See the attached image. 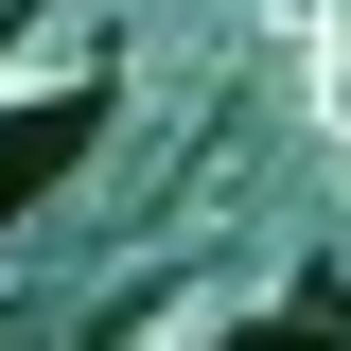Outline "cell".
<instances>
[{
    "label": "cell",
    "instance_id": "1",
    "mask_svg": "<svg viewBox=\"0 0 351 351\" xmlns=\"http://www.w3.org/2000/svg\"><path fill=\"white\" fill-rule=\"evenodd\" d=\"M88 141H106V88H53V106H18V123H0V228L36 211L53 176L88 158Z\"/></svg>",
    "mask_w": 351,
    "mask_h": 351
},
{
    "label": "cell",
    "instance_id": "2",
    "mask_svg": "<svg viewBox=\"0 0 351 351\" xmlns=\"http://www.w3.org/2000/svg\"><path fill=\"white\" fill-rule=\"evenodd\" d=\"M228 351H351V281H316L299 316H263V334H228Z\"/></svg>",
    "mask_w": 351,
    "mask_h": 351
}]
</instances>
